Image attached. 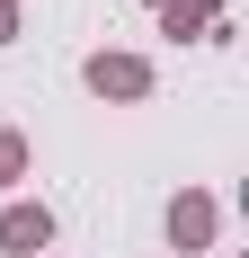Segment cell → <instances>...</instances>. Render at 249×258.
<instances>
[{
  "mask_svg": "<svg viewBox=\"0 0 249 258\" xmlns=\"http://www.w3.org/2000/svg\"><path fill=\"white\" fill-rule=\"evenodd\" d=\"M80 80H89L98 98H151V62H143V53H89Z\"/></svg>",
  "mask_w": 249,
  "mask_h": 258,
  "instance_id": "cell-1",
  "label": "cell"
},
{
  "mask_svg": "<svg viewBox=\"0 0 249 258\" xmlns=\"http://www.w3.org/2000/svg\"><path fill=\"white\" fill-rule=\"evenodd\" d=\"M0 249H9V258L53 249V214H45V205H0Z\"/></svg>",
  "mask_w": 249,
  "mask_h": 258,
  "instance_id": "cell-2",
  "label": "cell"
},
{
  "mask_svg": "<svg viewBox=\"0 0 249 258\" xmlns=\"http://www.w3.org/2000/svg\"><path fill=\"white\" fill-rule=\"evenodd\" d=\"M169 240L178 249H214V196H205V187H187L169 205Z\"/></svg>",
  "mask_w": 249,
  "mask_h": 258,
  "instance_id": "cell-3",
  "label": "cell"
},
{
  "mask_svg": "<svg viewBox=\"0 0 249 258\" xmlns=\"http://www.w3.org/2000/svg\"><path fill=\"white\" fill-rule=\"evenodd\" d=\"M169 36H223V0H169Z\"/></svg>",
  "mask_w": 249,
  "mask_h": 258,
  "instance_id": "cell-4",
  "label": "cell"
},
{
  "mask_svg": "<svg viewBox=\"0 0 249 258\" xmlns=\"http://www.w3.org/2000/svg\"><path fill=\"white\" fill-rule=\"evenodd\" d=\"M18 178H27V134L0 125V187H18Z\"/></svg>",
  "mask_w": 249,
  "mask_h": 258,
  "instance_id": "cell-5",
  "label": "cell"
},
{
  "mask_svg": "<svg viewBox=\"0 0 249 258\" xmlns=\"http://www.w3.org/2000/svg\"><path fill=\"white\" fill-rule=\"evenodd\" d=\"M0 45H18V0H0Z\"/></svg>",
  "mask_w": 249,
  "mask_h": 258,
  "instance_id": "cell-6",
  "label": "cell"
},
{
  "mask_svg": "<svg viewBox=\"0 0 249 258\" xmlns=\"http://www.w3.org/2000/svg\"><path fill=\"white\" fill-rule=\"evenodd\" d=\"M151 9H169V0H151Z\"/></svg>",
  "mask_w": 249,
  "mask_h": 258,
  "instance_id": "cell-7",
  "label": "cell"
}]
</instances>
